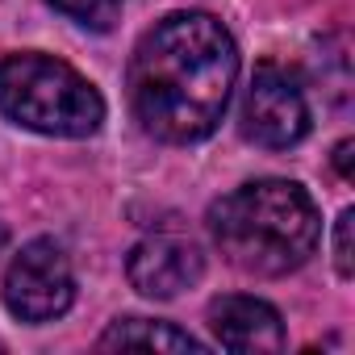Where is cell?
<instances>
[{
  "label": "cell",
  "mask_w": 355,
  "mask_h": 355,
  "mask_svg": "<svg viewBox=\"0 0 355 355\" xmlns=\"http://www.w3.org/2000/svg\"><path fill=\"white\" fill-rule=\"evenodd\" d=\"M351 155H355V142L343 138V142L334 146V171L343 175V180H351Z\"/></svg>",
  "instance_id": "cell-11"
},
{
  "label": "cell",
  "mask_w": 355,
  "mask_h": 355,
  "mask_svg": "<svg viewBox=\"0 0 355 355\" xmlns=\"http://www.w3.org/2000/svg\"><path fill=\"white\" fill-rule=\"evenodd\" d=\"M0 247H5V226H0Z\"/></svg>",
  "instance_id": "cell-12"
},
{
  "label": "cell",
  "mask_w": 355,
  "mask_h": 355,
  "mask_svg": "<svg viewBox=\"0 0 355 355\" xmlns=\"http://www.w3.org/2000/svg\"><path fill=\"white\" fill-rule=\"evenodd\" d=\"M51 5H55L63 17L80 21L84 30H109V26L121 17L125 0H51Z\"/></svg>",
  "instance_id": "cell-9"
},
{
  "label": "cell",
  "mask_w": 355,
  "mask_h": 355,
  "mask_svg": "<svg viewBox=\"0 0 355 355\" xmlns=\"http://www.w3.org/2000/svg\"><path fill=\"white\" fill-rule=\"evenodd\" d=\"M351 234H355V209H343L334 222V268L343 280L355 276V255H351Z\"/></svg>",
  "instance_id": "cell-10"
},
{
  "label": "cell",
  "mask_w": 355,
  "mask_h": 355,
  "mask_svg": "<svg viewBox=\"0 0 355 355\" xmlns=\"http://www.w3.org/2000/svg\"><path fill=\"white\" fill-rule=\"evenodd\" d=\"M76 301V276L55 239L26 243L5 272V305L21 322H55Z\"/></svg>",
  "instance_id": "cell-5"
},
{
  "label": "cell",
  "mask_w": 355,
  "mask_h": 355,
  "mask_svg": "<svg viewBox=\"0 0 355 355\" xmlns=\"http://www.w3.org/2000/svg\"><path fill=\"white\" fill-rule=\"evenodd\" d=\"M125 276H130V284L142 297L171 301V297H180L184 288H193L205 276V255H201V247L193 239L171 234V230H159V234H146L130 251Z\"/></svg>",
  "instance_id": "cell-6"
},
{
  "label": "cell",
  "mask_w": 355,
  "mask_h": 355,
  "mask_svg": "<svg viewBox=\"0 0 355 355\" xmlns=\"http://www.w3.org/2000/svg\"><path fill=\"white\" fill-rule=\"evenodd\" d=\"M239 80V46L209 13L155 21L130 59V105L159 142H201L218 130Z\"/></svg>",
  "instance_id": "cell-1"
},
{
  "label": "cell",
  "mask_w": 355,
  "mask_h": 355,
  "mask_svg": "<svg viewBox=\"0 0 355 355\" xmlns=\"http://www.w3.org/2000/svg\"><path fill=\"white\" fill-rule=\"evenodd\" d=\"M209 230L239 272L288 276L318 251L322 218L297 180H251L214 201Z\"/></svg>",
  "instance_id": "cell-2"
},
{
  "label": "cell",
  "mask_w": 355,
  "mask_h": 355,
  "mask_svg": "<svg viewBox=\"0 0 355 355\" xmlns=\"http://www.w3.org/2000/svg\"><path fill=\"white\" fill-rule=\"evenodd\" d=\"M209 330L226 351L239 355H263L284 347V322L280 313L247 293H226L209 305Z\"/></svg>",
  "instance_id": "cell-7"
},
{
  "label": "cell",
  "mask_w": 355,
  "mask_h": 355,
  "mask_svg": "<svg viewBox=\"0 0 355 355\" xmlns=\"http://www.w3.org/2000/svg\"><path fill=\"white\" fill-rule=\"evenodd\" d=\"M101 351H130V347H138V351H205V343H197L193 334H184V330H175L171 322H150V318H117L105 334H101V343H96Z\"/></svg>",
  "instance_id": "cell-8"
},
{
  "label": "cell",
  "mask_w": 355,
  "mask_h": 355,
  "mask_svg": "<svg viewBox=\"0 0 355 355\" xmlns=\"http://www.w3.org/2000/svg\"><path fill=\"white\" fill-rule=\"evenodd\" d=\"M239 130L247 142L268 146V150H288L309 134V105L288 67H280V63L255 67L247 96H243Z\"/></svg>",
  "instance_id": "cell-4"
},
{
  "label": "cell",
  "mask_w": 355,
  "mask_h": 355,
  "mask_svg": "<svg viewBox=\"0 0 355 355\" xmlns=\"http://www.w3.org/2000/svg\"><path fill=\"white\" fill-rule=\"evenodd\" d=\"M0 113L46 138H88L105 121V101L71 63L21 51L0 59Z\"/></svg>",
  "instance_id": "cell-3"
}]
</instances>
